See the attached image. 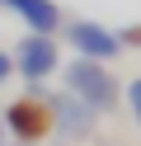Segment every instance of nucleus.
Segmentation results:
<instances>
[{
  "mask_svg": "<svg viewBox=\"0 0 141 146\" xmlns=\"http://www.w3.org/2000/svg\"><path fill=\"white\" fill-rule=\"evenodd\" d=\"M0 5H5V10H14L33 33H52L56 19H61V10H56L52 0H0Z\"/></svg>",
  "mask_w": 141,
  "mask_h": 146,
  "instance_id": "nucleus-6",
  "label": "nucleus"
},
{
  "mask_svg": "<svg viewBox=\"0 0 141 146\" xmlns=\"http://www.w3.org/2000/svg\"><path fill=\"white\" fill-rule=\"evenodd\" d=\"M0 146H5V123H0Z\"/></svg>",
  "mask_w": 141,
  "mask_h": 146,
  "instance_id": "nucleus-9",
  "label": "nucleus"
},
{
  "mask_svg": "<svg viewBox=\"0 0 141 146\" xmlns=\"http://www.w3.org/2000/svg\"><path fill=\"white\" fill-rule=\"evenodd\" d=\"M0 123H5V132H14L24 146L42 137V113H38V104H33V99H19V104H9V113L0 118Z\"/></svg>",
  "mask_w": 141,
  "mask_h": 146,
  "instance_id": "nucleus-5",
  "label": "nucleus"
},
{
  "mask_svg": "<svg viewBox=\"0 0 141 146\" xmlns=\"http://www.w3.org/2000/svg\"><path fill=\"white\" fill-rule=\"evenodd\" d=\"M9 71H14V61H9V57H5V52H0V80H5V76H9Z\"/></svg>",
  "mask_w": 141,
  "mask_h": 146,
  "instance_id": "nucleus-8",
  "label": "nucleus"
},
{
  "mask_svg": "<svg viewBox=\"0 0 141 146\" xmlns=\"http://www.w3.org/2000/svg\"><path fill=\"white\" fill-rule=\"evenodd\" d=\"M66 38H71L75 57H85V61H108V57L122 52V38L113 29H103V24H94V19H75L66 29Z\"/></svg>",
  "mask_w": 141,
  "mask_h": 146,
  "instance_id": "nucleus-2",
  "label": "nucleus"
},
{
  "mask_svg": "<svg viewBox=\"0 0 141 146\" xmlns=\"http://www.w3.org/2000/svg\"><path fill=\"white\" fill-rule=\"evenodd\" d=\"M127 99H132V108H136V123H141V80H132V85H127Z\"/></svg>",
  "mask_w": 141,
  "mask_h": 146,
  "instance_id": "nucleus-7",
  "label": "nucleus"
},
{
  "mask_svg": "<svg viewBox=\"0 0 141 146\" xmlns=\"http://www.w3.org/2000/svg\"><path fill=\"white\" fill-rule=\"evenodd\" d=\"M52 118L61 137H89L94 132V108L80 104L75 94H52Z\"/></svg>",
  "mask_w": 141,
  "mask_h": 146,
  "instance_id": "nucleus-4",
  "label": "nucleus"
},
{
  "mask_svg": "<svg viewBox=\"0 0 141 146\" xmlns=\"http://www.w3.org/2000/svg\"><path fill=\"white\" fill-rule=\"evenodd\" d=\"M14 66L24 71L28 80L52 76L56 71V42H52V33H28V38L14 47Z\"/></svg>",
  "mask_w": 141,
  "mask_h": 146,
  "instance_id": "nucleus-3",
  "label": "nucleus"
},
{
  "mask_svg": "<svg viewBox=\"0 0 141 146\" xmlns=\"http://www.w3.org/2000/svg\"><path fill=\"white\" fill-rule=\"evenodd\" d=\"M66 85H71V94L80 99V104H89L94 113L118 104V80H113V71L103 66V61H85V57H75L71 66H66Z\"/></svg>",
  "mask_w": 141,
  "mask_h": 146,
  "instance_id": "nucleus-1",
  "label": "nucleus"
}]
</instances>
